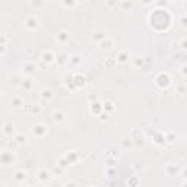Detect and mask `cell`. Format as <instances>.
Here are the masks:
<instances>
[{
  "label": "cell",
  "mask_w": 187,
  "mask_h": 187,
  "mask_svg": "<svg viewBox=\"0 0 187 187\" xmlns=\"http://www.w3.org/2000/svg\"><path fill=\"white\" fill-rule=\"evenodd\" d=\"M27 171H22V170H20V171H16V173H15V175H13V178L16 181H22V180H27Z\"/></svg>",
  "instance_id": "obj_1"
},
{
  "label": "cell",
  "mask_w": 187,
  "mask_h": 187,
  "mask_svg": "<svg viewBox=\"0 0 187 187\" xmlns=\"http://www.w3.org/2000/svg\"><path fill=\"white\" fill-rule=\"evenodd\" d=\"M37 178L44 183V181L50 180V178H51V175H50V173H47V171H40V173H38V175H37Z\"/></svg>",
  "instance_id": "obj_2"
}]
</instances>
